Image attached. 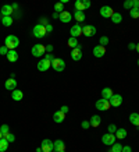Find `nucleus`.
Returning <instances> with one entry per match:
<instances>
[{
    "label": "nucleus",
    "mask_w": 139,
    "mask_h": 152,
    "mask_svg": "<svg viewBox=\"0 0 139 152\" xmlns=\"http://www.w3.org/2000/svg\"><path fill=\"white\" fill-rule=\"evenodd\" d=\"M20 45V39L15 35H9L4 39V46H7L9 50H15V48H18Z\"/></svg>",
    "instance_id": "obj_1"
},
{
    "label": "nucleus",
    "mask_w": 139,
    "mask_h": 152,
    "mask_svg": "<svg viewBox=\"0 0 139 152\" xmlns=\"http://www.w3.org/2000/svg\"><path fill=\"white\" fill-rule=\"evenodd\" d=\"M31 53H32L33 57H42V56L46 53V46H43L42 43H36V45H33L32 46Z\"/></svg>",
    "instance_id": "obj_2"
},
{
    "label": "nucleus",
    "mask_w": 139,
    "mask_h": 152,
    "mask_svg": "<svg viewBox=\"0 0 139 152\" xmlns=\"http://www.w3.org/2000/svg\"><path fill=\"white\" fill-rule=\"evenodd\" d=\"M32 34H33V37L38 38V39H42V38H45L46 37V27H42L41 24H36L35 27H33L32 29Z\"/></svg>",
    "instance_id": "obj_3"
},
{
    "label": "nucleus",
    "mask_w": 139,
    "mask_h": 152,
    "mask_svg": "<svg viewBox=\"0 0 139 152\" xmlns=\"http://www.w3.org/2000/svg\"><path fill=\"white\" fill-rule=\"evenodd\" d=\"M51 67H53L54 71L60 73V71H63V70L65 69V61L63 59H57V57H56V59L51 61Z\"/></svg>",
    "instance_id": "obj_4"
},
{
    "label": "nucleus",
    "mask_w": 139,
    "mask_h": 152,
    "mask_svg": "<svg viewBox=\"0 0 139 152\" xmlns=\"http://www.w3.org/2000/svg\"><path fill=\"white\" fill-rule=\"evenodd\" d=\"M114 10L111 9L110 6H103V7H100V15H102L103 18H111L113 15H114Z\"/></svg>",
    "instance_id": "obj_5"
},
{
    "label": "nucleus",
    "mask_w": 139,
    "mask_h": 152,
    "mask_svg": "<svg viewBox=\"0 0 139 152\" xmlns=\"http://www.w3.org/2000/svg\"><path fill=\"white\" fill-rule=\"evenodd\" d=\"M111 107V105H110V102L107 101V99H99V101H96V109L97 110H109Z\"/></svg>",
    "instance_id": "obj_6"
},
{
    "label": "nucleus",
    "mask_w": 139,
    "mask_h": 152,
    "mask_svg": "<svg viewBox=\"0 0 139 152\" xmlns=\"http://www.w3.org/2000/svg\"><path fill=\"white\" fill-rule=\"evenodd\" d=\"M109 102H110L111 107H118V106H121V103H122V96H121L120 94H114V95L109 99Z\"/></svg>",
    "instance_id": "obj_7"
},
{
    "label": "nucleus",
    "mask_w": 139,
    "mask_h": 152,
    "mask_svg": "<svg viewBox=\"0 0 139 152\" xmlns=\"http://www.w3.org/2000/svg\"><path fill=\"white\" fill-rule=\"evenodd\" d=\"M116 135L114 134H110V133H106V134H103V137H102V141L104 145H113V144L116 142Z\"/></svg>",
    "instance_id": "obj_8"
},
{
    "label": "nucleus",
    "mask_w": 139,
    "mask_h": 152,
    "mask_svg": "<svg viewBox=\"0 0 139 152\" xmlns=\"http://www.w3.org/2000/svg\"><path fill=\"white\" fill-rule=\"evenodd\" d=\"M36 67H38V70H39V71H47V70L51 67V63H50V61H47L46 59H42V60H39V61H38Z\"/></svg>",
    "instance_id": "obj_9"
},
{
    "label": "nucleus",
    "mask_w": 139,
    "mask_h": 152,
    "mask_svg": "<svg viewBox=\"0 0 139 152\" xmlns=\"http://www.w3.org/2000/svg\"><path fill=\"white\" fill-rule=\"evenodd\" d=\"M70 34H71V37L72 38H78L82 35V27H81V24H75L71 27L70 29Z\"/></svg>",
    "instance_id": "obj_10"
},
{
    "label": "nucleus",
    "mask_w": 139,
    "mask_h": 152,
    "mask_svg": "<svg viewBox=\"0 0 139 152\" xmlns=\"http://www.w3.org/2000/svg\"><path fill=\"white\" fill-rule=\"evenodd\" d=\"M96 28L93 27V25H85V27H82V35H85V37H93L95 34H96Z\"/></svg>",
    "instance_id": "obj_11"
},
{
    "label": "nucleus",
    "mask_w": 139,
    "mask_h": 152,
    "mask_svg": "<svg viewBox=\"0 0 139 152\" xmlns=\"http://www.w3.org/2000/svg\"><path fill=\"white\" fill-rule=\"evenodd\" d=\"M41 148L43 152H51L53 149H54V147H53V142H51L50 140H43L41 142Z\"/></svg>",
    "instance_id": "obj_12"
},
{
    "label": "nucleus",
    "mask_w": 139,
    "mask_h": 152,
    "mask_svg": "<svg viewBox=\"0 0 139 152\" xmlns=\"http://www.w3.org/2000/svg\"><path fill=\"white\" fill-rule=\"evenodd\" d=\"M71 59L74 60V61H79V60L82 59V50H81V45H79L78 48L72 49V52H71Z\"/></svg>",
    "instance_id": "obj_13"
},
{
    "label": "nucleus",
    "mask_w": 139,
    "mask_h": 152,
    "mask_svg": "<svg viewBox=\"0 0 139 152\" xmlns=\"http://www.w3.org/2000/svg\"><path fill=\"white\" fill-rule=\"evenodd\" d=\"M53 147H54L53 151H56V152H65V144L63 140H56L54 142H53Z\"/></svg>",
    "instance_id": "obj_14"
},
{
    "label": "nucleus",
    "mask_w": 139,
    "mask_h": 152,
    "mask_svg": "<svg viewBox=\"0 0 139 152\" xmlns=\"http://www.w3.org/2000/svg\"><path fill=\"white\" fill-rule=\"evenodd\" d=\"M59 20H60L61 23H64V24H67V23H70L71 20H72V14L70 13V11H63V13L60 14V17H59Z\"/></svg>",
    "instance_id": "obj_15"
},
{
    "label": "nucleus",
    "mask_w": 139,
    "mask_h": 152,
    "mask_svg": "<svg viewBox=\"0 0 139 152\" xmlns=\"http://www.w3.org/2000/svg\"><path fill=\"white\" fill-rule=\"evenodd\" d=\"M106 55V49L100 45H97V46L93 48V56L95 57H103V56Z\"/></svg>",
    "instance_id": "obj_16"
},
{
    "label": "nucleus",
    "mask_w": 139,
    "mask_h": 152,
    "mask_svg": "<svg viewBox=\"0 0 139 152\" xmlns=\"http://www.w3.org/2000/svg\"><path fill=\"white\" fill-rule=\"evenodd\" d=\"M89 123H90V127H99L100 126V123H102V117L99 115H93L92 117H90V120H89Z\"/></svg>",
    "instance_id": "obj_17"
},
{
    "label": "nucleus",
    "mask_w": 139,
    "mask_h": 152,
    "mask_svg": "<svg viewBox=\"0 0 139 152\" xmlns=\"http://www.w3.org/2000/svg\"><path fill=\"white\" fill-rule=\"evenodd\" d=\"M53 120H54V123H63V121L65 120V113H63L61 110L54 112V115H53Z\"/></svg>",
    "instance_id": "obj_18"
},
{
    "label": "nucleus",
    "mask_w": 139,
    "mask_h": 152,
    "mask_svg": "<svg viewBox=\"0 0 139 152\" xmlns=\"http://www.w3.org/2000/svg\"><path fill=\"white\" fill-rule=\"evenodd\" d=\"M4 87H6V89H9V91L17 89V81H15V78H9L7 81H6Z\"/></svg>",
    "instance_id": "obj_19"
},
{
    "label": "nucleus",
    "mask_w": 139,
    "mask_h": 152,
    "mask_svg": "<svg viewBox=\"0 0 139 152\" xmlns=\"http://www.w3.org/2000/svg\"><path fill=\"white\" fill-rule=\"evenodd\" d=\"M13 11H14V9L10 4H4L1 7V14H3V17H11Z\"/></svg>",
    "instance_id": "obj_20"
},
{
    "label": "nucleus",
    "mask_w": 139,
    "mask_h": 152,
    "mask_svg": "<svg viewBox=\"0 0 139 152\" xmlns=\"http://www.w3.org/2000/svg\"><path fill=\"white\" fill-rule=\"evenodd\" d=\"M130 123L132 126H136V127H139V113H136V112L131 113V115H130Z\"/></svg>",
    "instance_id": "obj_21"
},
{
    "label": "nucleus",
    "mask_w": 139,
    "mask_h": 152,
    "mask_svg": "<svg viewBox=\"0 0 139 152\" xmlns=\"http://www.w3.org/2000/svg\"><path fill=\"white\" fill-rule=\"evenodd\" d=\"M7 60H9L10 63H15V61L18 60V53L15 50H9V53H7Z\"/></svg>",
    "instance_id": "obj_22"
},
{
    "label": "nucleus",
    "mask_w": 139,
    "mask_h": 152,
    "mask_svg": "<svg viewBox=\"0 0 139 152\" xmlns=\"http://www.w3.org/2000/svg\"><path fill=\"white\" fill-rule=\"evenodd\" d=\"M11 98H13V101H15V102H20L21 99L24 98V94H22V91H20V89H14L13 91V94H11Z\"/></svg>",
    "instance_id": "obj_23"
},
{
    "label": "nucleus",
    "mask_w": 139,
    "mask_h": 152,
    "mask_svg": "<svg viewBox=\"0 0 139 152\" xmlns=\"http://www.w3.org/2000/svg\"><path fill=\"white\" fill-rule=\"evenodd\" d=\"M113 95H114V94H113V91H111V88L107 87V88H103L102 89V98L103 99H107V101H109Z\"/></svg>",
    "instance_id": "obj_24"
},
{
    "label": "nucleus",
    "mask_w": 139,
    "mask_h": 152,
    "mask_svg": "<svg viewBox=\"0 0 139 152\" xmlns=\"http://www.w3.org/2000/svg\"><path fill=\"white\" fill-rule=\"evenodd\" d=\"M67 45H68L71 49H75V48L79 46V42H78V38H72L70 37V39L67 41Z\"/></svg>",
    "instance_id": "obj_25"
},
{
    "label": "nucleus",
    "mask_w": 139,
    "mask_h": 152,
    "mask_svg": "<svg viewBox=\"0 0 139 152\" xmlns=\"http://www.w3.org/2000/svg\"><path fill=\"white\" fill-rule=\"evenodd\" d=\"M127 130L125 129H117V131H116V134H114V135H116V138L117 140H124L125 137H127Z\"/></svg>",
    "instance_id": "obj_26"
},
{
    "label": "nucleus",
    "mask_w": 139,
    "mask_h": 152,
    "mask_svg": "<svg viewBox=\"0 0 139 152\" xmlns=\"http://www.w3.org/2000/svg\"><path fill=\"white\" fill-rule=\"evenodd\" d=\"M74 18L78 21V23H82V21H85V13L83 11H75L74 13Z\"/></svg>",
    "instance_id": "obj_27"
},
{
    "label": "nucleus",
    "mask_w": 139,
    "mask_h": 152,
    "mask_svg": "<svg viewBox=\"0 0 139 152\" xmlns=\"http://www.w3.org/2000/svg\"><path fill=\"white\" fill-rule=\"evenodd\" d=\"M13 23H14L13 17H3V18H1V24H3L4 27H11Z\"/></svg>",
    "instance_id": "obj_28"
},
{
    "label": "nucleus",
    "mask_w": 139,
    "mask_h": 152,
    "mask_svg": "<svg viewBox=\"0 0 139 152\" xmlns=\"http://www.w3.org/2000/svg\"><path fill=\"white\" fill-rule=\"evenodd\" d=\"M9 141L6 138H1L0 140V152H6L7 151V148H9Z\"/></svg>",
    "instance_id": "obj_29"
},
{
    "label": "nucleus",
    "mask_w": 139,
    "mask_h": 152,
    "mask_svg": "<svg viewBox=\"0 0 139 152\" xmlns=\"http://www.w3.org/2000/svg\"><path fill=\"white\" fill-rule=\"evenodd\" d=\"M85 9V6H83V1L82 0H77L75 1V11H83Z\"/></svg>",
    "instance_id": "obj_30"
},
{
    "label": "nucleus",
    "mask_w": 139,
    "mask_h": 152,
    "mask_svg": "<svg viewBox=\"0 0 139 152\" xmlns=\"http://www.w3.org/2000/svg\"><path fill=\"white\" fill-rule=\"evenodd\" d=\"M111 21L114 24H120L121 21H122V15H121L120 13H114V15L111 17Z\"/></svg>",
    "instance_id": "obj_31"
},
{
    "label": "nucleus",
    "mask_w": 139,
    "mask_h": 152,
    "mask_svg": "<svg viewBox=\"0 0 139 152\" xmlns=\"http://www.w3.org/2000/svg\"><path fill=\"white\" fill-rule=\"evenodd\" d=\"M63 11H64V4H61L60 1H59V3H56L54 4V13L61 14Z\"/></svg>",
    "instance_id": "obj_32"
},
{
    "label": "nucleus",
    "mask_w": 139,
    "mask_h": 152,
    "mask_svg": "<svg viewBox=\"0 0 139 152\" xmlns=\"http://www.w3.org/2000/svg\"><path fill=\"white\" fill-rule=\"evenodd\" d=\"M111 147H113V148H111L110 152H121V151H122V145H121L120 142H114Z\"/></svg>",
    "instance_id": "obj_33"
},
{
    "label": "nucleus",
    "mask_w": 139,
    "mask_h": 152,
    "mask_svg": "<svg viewBox=\"0 0 139 152\" xmlns=\"http://www.w3.org/2000/svg\"><path fill=\"white\" fill-rule=\"evenodd\" d=\"M130 15L131 18H139V9H131L130 10Z\"/></svg>",
    "instance_id": "obj_34"
},
{
    "label": "nucleus",
    "mask_w": 139,
    "mask_h": 152,
    "mask_svg": "<svg viewBox=\"0 0 139 152\" xmlns=\"http://www.w3.org/2000/svg\"><path fill=\"white\" fill-rule=\"evenodd\" d=\"M109 42H110V41H109V38H107V37H102L100 39H99V45L104 48L106 45H109Z\"/></svg>",
    "instance_id": "obj_35"
},
{
    "label": "nucleus",
    "mask_w": 139,
    "mask_h": 152,
    "mask_svg": "<svg viewBox=\"0 0 139 152\" xmlns=\"http://www.w3.org/2000/svg\"><path fill=\"white\" fill-rule=\"evenodd\" d=\"M0 131H1V134H3V137H4L6 134H9V133H10V127H9V124H3L1 127H0Z\"/></svg>",
    "instance_id": "obj_36"
},
{
    "label": "nucleus",
    "mask_w": 139,
    "mask_h": 152,
    "mask_svg": "<svg viewBox=\"0 0 139 152\" xmlns=\"http://www.w3.org/2000/svg\"><path fill=\"white\" fill-rule=\"evenodd\" d=\"M124 9H134V0H125L124 1Z\"/></svg>",
    "instance_id": "obj_37"
},
{
    "label": "nucleus",
    "mask_w": 139,
    "mask_h": 152,
    "mask_svg": "<svg viewBox=\"0 0 139 152\" xmlns=\"http://www.w3.org/2000/svg\"><path fill=\"white\" fill-rule=\"evenodd\" d=\"M3 138H6L9 142H14V141H15V135H14L13 133H9V134H6Z\"/></svg>",
    "instance_id": "obj_38"
},
{
    "label": "nucleus",
    "mask_w": 139,
    "mask_h": 152,
    "mask_svg": "<svg viewBox=\"0 0 139 152\" xmlns=\"http://www.w3.org/2000/svg\"><path fill=\"white\" fill-rule=\"evenodd\" d=\"M39 24H41L42 27H47V25H49V18H46V17H41V18H39Z\"/></svg>",
    "instance_id": "obj_39"
},
{
    "label": "nucleus",
    "mask_w": 139,
    "mask_h": 152,
    "mask_svg": "<svg viewBox=\"0 0 139 152\" xmlns=\"http://www.w3.org/2000/svg\"><path fill=\"white\" fill-rule=\"evenodd\" d=\"M116 131H117V126H116V124H110L109 127H107V133L116 134Z\"/></svg>",
    "instance_id": "obj_40"
},
{
    "label": "nucleus",
    "mask_w": 139,
    "mask_h": 152,
    "mask_svg": "<svg viewBox=\"0 0 139 152\" xmlns=\"http://www.w3.org/2000/svg\"><path fill=\"white\" fill-rule=\"evenodd\" d=\"M81 127H82L83 130H88L89 127H90V123H89L88 120H83L82 123H81Z\"/></svg>",
    "instance_id": "obj_41"
},
{
    "label": "nucleus",
    "mask_w": 139,
    "mask_h": 152,
    "mask_svg": "<svg viewBox=\"0 0 139 152\" xmlns=\"http://www.w3.org/2000/svg\"><path fill=\"white\" fill-rule=\"evenodd\" d=\"M7 53H9V49H7V46H4V45H3V46H0V55L1 56H7Z\"/></svg>",
    "instance_id": "obj_42"
},
{
    "label": "nucleus",
    "mask_w": 139,
    "mask_h": 152,
    "mask_svg": "<svg viewBox=\"0 0 139 152\" xmlns=\"http://www.w3.org/2000/svg\"><path fill=\"white\" fill-rule=\"evenodd\" d=\"M45 59H46L47 61H50V63H51V61H53L56 57H54V55H53V53H47V55L45 56Z\"/></svg>",
    "instance_id": "obj_43"
},
{
    "label": "nucleus",
    "mask_w": 139,
    "mask_h": 152,
    "mask_svg": "<svg viewBox=\"0 0 139 152\" xmlns=\"http://www.w3.org/2000/svg\"><path fill=\"white\" fill-rule=\"evenodd\" d=\"M60 110L63 112V113H65V115H67V113H68V110H70V107H68V106H65V105H63L60 107Z\"/></svg>",
    "instance_id": "obj_44"
},
{
    "label": "nucleus",
    "mask_w": 139,
    "mask_h": 152,
    "mask_svg": "<svg viewBox=\"0 0 139 152\" xmlns=\"http://www.w3.org/2000/svg\"><path fill=\"white\" fill-rule=\"evenodd\" d=\"M121 152H132V148L130 145H125V147H122V151Z\"/></svg>",
    "instance_id": "obj_45"
},
{
    "label": "nucleus",
    "mask_w": 139,
    "mask_h": 152,
    "mask_svg": "<svg viewBox=\"0 0 139 152\" xmlns=\"http://www.w3.org/2000/svg\"><path fill=\"white\" fill-rule=\"evenodd\" d=\"M46 32H47V34L53 32V25H51V24H49V25L46 27Z\"/></svg>",
    "instance_id": "obj_46"
},
{
    "label": "nucleus",
    "mask_w": 139,
    "mask_h": 152,
    "mask_svg": "<svg viewBox=\"0 0 139 152\" xmlns=\"http://www.w3.org/2000/svg\"><path fill=\"white\" fill-rule=\"evenodd\" d=\"M83 1V6H85V9H89L90 7V1L89 0H82Z\"/></svg>",
    "instance_id": "obj_47"
},
{
    "label": "nucleus",
    "mask_w": 139,
    "mask_h": 152,
    "mask_svg": "<svg viewBox=\"0 0 139 152\" xmlns=\"http://www.w3.org/2000/svg\"><path fill=\"white\" fill-rule=\"evenodd\" d=\"M128 49H130V50H135V49H136V45H135V43H130V45H128Z\"/></svg>",
    "instance_id": "obj_48"
},
{
    "label": "nucleus",
    "mask_w": 139,
    "mask_h": 152,
    "mask_svg": "<svg viewBox=\"0 0 139 152\" xmlns=\"http://www.w3.org/2000/svg\"><path fill=\"white\" fill-rule=\"evenodd\" d=\"M46 52H47V53H51V52H53V46H51V45H47V46H46Z\"/></svg>",
    "instance_id": "obj_49"
},
{
    "label": "nucleus",
    "mask_w": 139,
    "mask_h": 152,
    "mask_svg": "<svg viewBox=\"0 0 139 152\" xmlns=\"http://www.w3.org/2000/svg\"><path fill=\"white\" fill-rule=\"evenodd\" d=\"M134 7L135 9H139V0H134Z\"/></svg>",
    "instance_id": "obj_50"
},
{
    "label": "nucleus",
    "mask_w": 139,
    "mask_h": 152,
    "mask_svg": "<svg viewBox=\"0 0 139 152\" xmlns=\"http://www.w3.org/2000/svg\"><path fill=\"white\" fill-rule=\"evenodd\" d=\"M53 18H56V20H59V17H60V14H57V13H53V15H51Z\"/></svg>",
    "instance_id": "obj_51"
},
{
    "label": "nucleus",
    "mask_w": 139,
    "mask_h": 152,
    "mask_svg": "<svg viewBox=\"0 0 139 152\" xmlns=\"http://www.w3.org/2000/svg\"><path fill=\"white\" fill-rule=\"evenodd\" d=\"M11 7H13V9L15 10V9H17V7H18V4H17V3H14V4H11Z\"/></svg>",
    "instance_id": "obj_52"
},
{
    "label": "nucleus",
    "mask_w": 139,
    "mask_h": 152,
    "mask_svg": "<svg viewBox=\"0 0 139 152\" xmlns=\"http://www.w3.org/2000/svg\"><path fill=\"white\" fill-rule=\"evenodd\" d=\"M36 152H43V151H42V148L39 147V148H36Z\"/></svg>",
    "instance_id": "obj_53"
},
{
    "label": "nucleus",
    "mask_w": 139,
    "mask_h": 152,
    "mask_svg": "<svg viewBox=\"0 0 139 152\" xmlns=\"http://www.w3.org/2000/svg\"><path fill=\"white\" fill-rule=\"evenodd\" d=\"M136 52H138V53H139V42H138V43H136Z\"/></svg>",
    "instance_id": "obj_54"
},
{
    "label": "nucleus",
    "mask_w": 139,
    "mask_h": 152,
    "mask_svg": "<svg viewBox=\"0 0 139 152\" xmlns=\"http://www.w3.org/2000/svg\"><path fill=\"white\" fill-rule=\"evenodd\" d=\"M3 138V134H1V131H0V140Z\"/></svg>",
    "instance_id": "obj_55"
},
{
    "label": "nucleus",
    "mask_w": 139,
    "mask_h": 152,
    "mask_svg": "<svg viewBox=\"0 0 139 152\" xmlns=\"http://www.w3.org/2000/svg\"><path fill=\"white\" fill-rule=\"evenodd\" d=\"M136 63H138V66H139V59H138V61H136Z\"/></svg>",
    "instance_id": "obj_56"
},
{
    "label": "nucleus",
    "mask_w": 139,
    "mask_h": 152,
    "mask_svg": "<svg viewBox=\"0 0 139 152\" xmlns=\"http://www.w3.org/2000/svg\"><path fill=\"white\" fill-rule=\"evenodd\" d=\"M51 152H56V151H51Z\"/></svg>",
    "instance_id": "obj_57"
}]
</instances>
